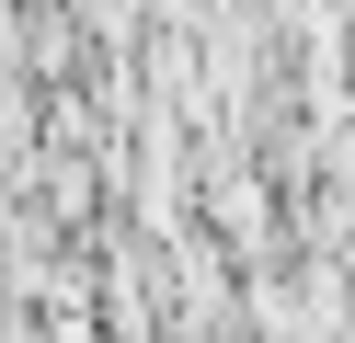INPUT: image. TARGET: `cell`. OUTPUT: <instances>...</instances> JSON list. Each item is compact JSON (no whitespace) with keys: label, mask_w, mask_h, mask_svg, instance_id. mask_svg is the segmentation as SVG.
<instances>
[{"label":"cell","mask_w":355,"mask_h":343,"mask_svg":"<svg viewBox=\"0 0 355 343\" xmlns=\"http://www.w3.org/2000/svg\"><path fill=\"white\" fill-rule=\"evenodd\" d=\"M207 206H218V229H230L241 252H275V195H263L252 172H218V195H207Z\"/></svg>","instance_id":"obj_1"}]
</instances>
